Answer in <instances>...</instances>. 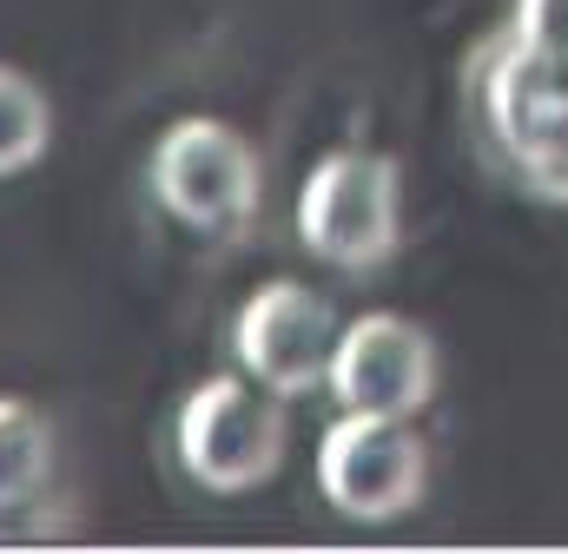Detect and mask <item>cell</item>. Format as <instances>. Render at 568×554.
<instances>
[{
	"label": "cell",
	"mask_w": 568,
	"mask_h": 554,
	"mask_svg": "<svg viewBox=\"0 0 568 554\" xmlns=\"http://www.w3.org/2000/svg\"><path fill=\"white\" fill-rule=\"evenodd\" d=\"M317 495L344 522H397L429 495V442L417 416L344 410L317 435Z\"/></svg>",
	"instance_id": "5"
},
{
	"label": "cell",
	"mask_w": 568,
	"mask_h": 554,
	"mask_svg": "<svg viewBox=\"0 0 568 554\" xmlns=\"http://www.w3.org/2000/svg\"><path fill=\"white\" fill-rule=\"evenodd\" d=\"M60 435L27 397H0V509H27L53 489Z\"/></svg>",
	"instance_id": "8"
},
{
	"label": "cell",
	"mask_w": 568,
	"mask_h": 554,
	"mask_svg": "<svg viewBox=\"0 0 568 554\" xmlns=\"http://www.w3.org/2000/svg\"><path fill=\"white\" fill-rule=\"evenodd\" d=\"M469 106L496 165L542 205H568V73L536 60L509 27L469 47Z\"/></svg>",
	"instance_id": "1"
},
{
	"label": "cell",
	"mask_w": 568,
	"mask_h": 554,
	"mask_svg": "<svg viewBox=\"0 0 568 554\" xmlns=\"http://www.w3.org/2000/svg\"><path fill=\"white\" fill-rule=\"evenodd\" d=\"M436 337L404 310H364L351 324H337V350H331V377L324 390L337 397V410H371V416H424L436 397Z\"/></svg>",
	"instance_id": "7"
},
{
	"label": "cell",
	"mask_w": 568,
	"mask_h": 554,
	"mask_svg": "<svg viewBox=\"0 0 568 554\" xmlns=\"http://www.w3.org/2000/svg\"><path fill=\"white\" fill-rule=\"evenodd\" d=\"M53 145V100L33 73L0 60V178L33 172Z\"/></svg>",
	"instance_id": "9"
},
{
	"label": "cell",
	"mask_w": 568,
	"mask_h": 554,
	"mask_svg": "<svg viewBox=\"0 0 568 554\" xmlns=\"http://www.w3.org/2000/svg\"><path fill=\"white\" fill-rule=\"evenodd\" d=\"M509 40H523L536 60L568 73V0H509Z\"/></svg>",
	"instance_id": "10"
},
{
	"label": "cell",
	"mask_w": 568,
	"mask_h": 554,
	"mask_svg": "<svg viewBox=\"0 0 568 554\" xmlns=\"http://www.w3.org/2000/svg\"><path fill=\"white\" fill-rule=\"evenodd\" d=\"M172 442L199 489L212 495L265 489L284 469V442H291L284 397L258 390L252 377H205L185 390V403L172 416Z\"/></svg>",
	"instance_id": "4"
},
{
	"label": "cell",
	"mask_w": 568,
	"mask_h": 554,
	"mask_svg": "<svg viewBox=\"0 0 568 554\" xmlns=\"http://www.w3.org/2000/svg\"><path fill=\"white\" fill-rule=\"evenodd\" d=\"M152 198L199 238H245L265 198V158L232 120L185 113L152 138L145 158Z\"/></svg>",
	"instance_id": "3"
},
{
	"label": "cell",
	"mask_w": 568,
	"mask_h": 554,
	"mask_svg": "<svg viewBox=\"0 0 568 554\" xmlns=\"http://www.w3.org/2000/svg\"><path fill=\"white\" fill-rule=\"evenodd\" d=\"M232 350L258 390H272L284 403L317 397L331 377V350H337V310L297 277H265L232 317Z\"/></svg>",
	"instance_id": "6"
},
{
	"label": "cell",
	"mask_w": 568,
	"mask_h": 554,
	"mask_svg": "<svg viewBox=\"0 0 568 554\" xmlns=\"http://www.w3.org/2000/svg\"><path fill=\"white\" fill-rule=\"evenodd\" d=\"M297 238L331 271H377L404 245V165L377 145L324 152L297 185Z\"/></svg>",
	"instance_id": "2"
}]
</instances>
